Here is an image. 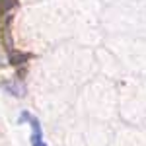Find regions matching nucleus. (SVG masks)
I'll return each mask as SVG.
<instances>
[{"instance_id":"obj_1","label":"nucleus","mask_w":146,"mask_h":146,"mask_svg":"<svg viewBox=\"0 0 146 146\" xmlns=\"http://www.w3.org/2000/svg\"><path fill=\"white\" fill-rule=\"evenodd\" d=\"M18 123H27L29 129H31V146H47V142L43 140V129H41V123L39 119L31 115L29 111H22L20 117H18Z\"/></svg>"},{"instance_id":"obj_2","label":"nucleus","mask_w":146,"mask_h":146,"mask_svg":"<svg viewBox=\"0 0 146 146\" xmlns=\"http://www.w3.org/2000/svg\"><path fill=\"white\" fill-rule=\"evenodd\" d=\"M16 4H18V0H0V14L8 12L10 8H14Z\"/></svg>"}]
</instances>
